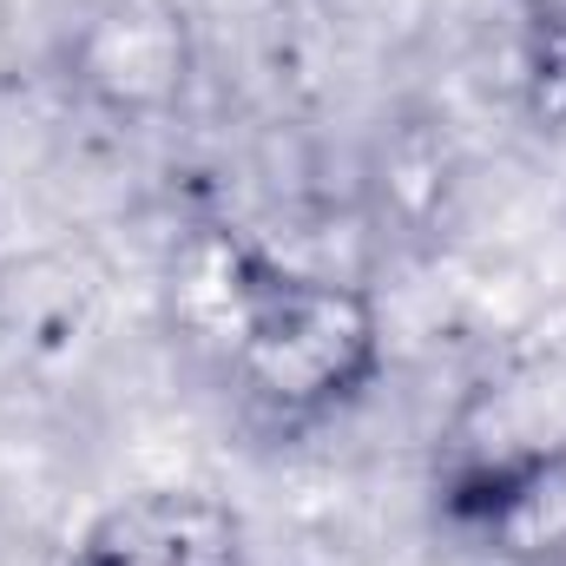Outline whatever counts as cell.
I'll use <instances>...</instances> for the list:
<instances>
[{
    "label": "cell",
    "instance_id": "cell-1",
    "mask_svg": "<svg viewBox=\"0 0 566 566\" xmlns=\"http://www.w3.org/2000/svg\"><path fill=\"white\" fill-rule=\"evenodd\" d=\"M205 310L224 376L271 422H323L382 376L369 290L296 271L238 231L205 244Z\"/></svg>",
    "mask_w": 566,
    "mask_h": 566
},
{
    "label": "cell",
    "instance_id": "cell-3",
    "mask_svg": "<svg viewBox=\"0 0 566 566\" xmlns=\"http://www.w3.org/2000/svg\"><path fill=\"white\" fill-rule=\"evenodd\" d=\"M461 514L521 560H566V454H534L488 474V494H468Z\"/></svg>",
    "mask_w": 566,
    "mask_h": 566
},
{
    "label": "cell",
    "instance_id": "cell-2",
    "mask_svg": "<svg viewBox=\"0 0 566 566\" xmlns=\"http://www.w3.org/2000/svg\"><path fill=\"white\" fill-rule=\"evenodd\" d=\"M80 566H238V521L205 494L158 488L113 507L86 534Z\"/></svg>",
    "mask_w": 566,
    "mask_h": 566
}]
</instances>
